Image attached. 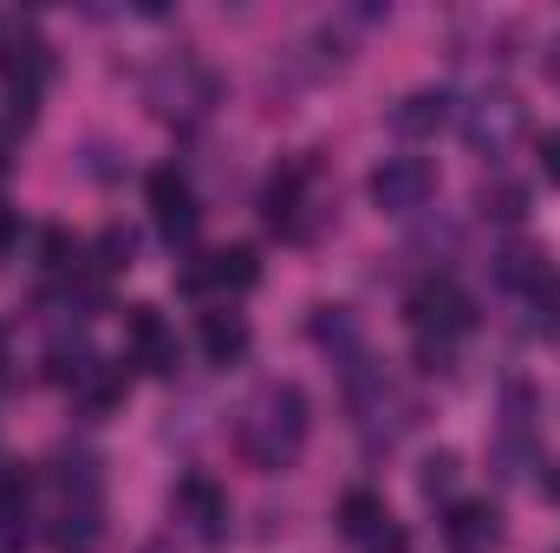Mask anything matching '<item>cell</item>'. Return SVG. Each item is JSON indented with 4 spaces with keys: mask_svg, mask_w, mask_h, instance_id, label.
<instances>
[{
    "mask_svg": "<svg viewBox=\"0 0 560 553\" xmlns=\"http://www.w3.org/2000/svg\"><path fill=\"white\" fill-rule=\"evenodd\" d=\"M306 430H313L306 391H300L293 378H275V385H261V391L242 404V416H235V449H242L261 475H280V469L300 462Z\"/></svg>",
    "mask_w": 560,
    "mask_h": 553,
    "instance_id": "obj_1",
    "label": "cell"
},
{
    "mask_svg": "<svg viewBox=\"0 0 560 553\" xmlns=\"http://www.w3.org/2000/svg\"><path fill=\"white\" fill-rule=\"evenodd\" d=\"M456 131H463V150H469L476 163H502V156L522 143V131H528V105H522L509 85H489V92H476V98L463 105Z\"/></svg>",
    "mask_w": 560,
    "mask_h": 553,
    "instance_id": "obj_2",
    "label": "cell"
},
{
    "mask_svg": "<svg viewBox=\"0 0 560 553\" xmlns=\"http://www.w3.org/2000/svg\"><path fill=\"white\" fill-rule=\"evenodd\" d=\"M430 196H436V163H430V156H385V163L372 169V209H378V215L411 222V215L430 209Z\"/></svg>",
    "mask_w": 560,
    "mask_h": 553,
    "instance_id": "obj_3",
    "label": "cell"
},
{
    "mask_svg": "<svg viewBox=\"0 0 560 553\" xmlns=\"http://www.w3.org/2000/svg\"><path fill=\"white\" fill-rule=\"evenodd\" d=\"M469 326H476V299H469L456 280H423L418 293H411V332H418V339L450 345V339L469 332Z\"/></svg>",
    "mask_w": 560,
    "mask_h": 553,
    "instance_id": "obj_4",
    "label": "cell"
},
{
    "mask_svg": "<svg viewBox=\"0 0 560 553\" xmlns=\"http://www.w3.org/2000/svg\"><path fill=\"white\" fill-rule=\"evenodd\" d=\"M143 196H150V215H156V228L176 242V248H189L196 242V228H202V209H196V189L176 176V169H150V183H143Z\"/></svg>",
    "mask_w": 560,
    "mask_h": 553,
    "instance_id": "obj_5",
    "label": "cell"
},
{
    "mask_svg": "<svg viewBox=\"0 0 560 553\" xmlns=\"http://www.w3.org/2000/svg\"><path fill=\"white\" fill-rule=\"evenodd\" d=\"M46 72H52V46H46L33 26L0 33V79L13 85V98H20V105H33V98H39Z\"/></svg>",
    "mask_w": 560,
    "mask_h": 553,
    "instance_id": "obj_6",
    "label": "cell"
},
{
    "mask_svg": "<svg viewBox=\"0 0 560 553\" xmlns=\"http://www.w3.org/2000/svg\"><path fill=\"white\" fill-rule=\"evenodd\" d=\"M255 280H261L255 248H215V255H196L183 268V286L189 293H248Z\"/></svg>",
    "mask_w": 560,
    "mask_h": 553,
    "instance_id": "obj_7",
    "label": "cell"
},
{
    "mask_svg": "<svg viewBox=\"0 0 560 553\" xmlns=\"http://www.w3.org/2000/svg\"><path fill=\"white\" fill-rule=\"evenodd\" d=\"M125 332H131V358H138L143 372H156V378H176L183 372V345H176V332L163 326L156 306H131L125 313Z\"/></svg>",
    "mask_w": 560,
    "mask_h": 553,
    "instance_id": "obj_8",
    "label": "cell"
},
{
    "mask_svg": "<svg viewBox=\"0 0 560 553\" xmlns=\"http://www.w3.org/2000/svg\"><path fill=\"white\" fill-rule=\"evenodd\" d=\"M150 105L156 111H209L215 105V79L196 66V59H176L150 79Z\"/></svg>",
    "mask_w": 560,
    "mask_h": 553,
    "instance_id": "obj_9",
    "label": "cell"
},
{
    "mask_svg": "<svg viewBox=\"0 0 560 553\" xmlns=\"http://www.w3.org/2000/svg\"><path fill=\"white\" fill-rule=\"evenodd\" d=\"M443 541H450V553H495L502 548V508L495 502H450Z\"/></svg>",
    "mask_w": 560,
    "mask_h": 553,
    "instance_id": "obj_10",
    "label": "cell"
},
{
    "mask_svg": "<svg viewBox=\"0 0 560 553\" xmlns=\"http://www.w3.org/2000/svg\"><path fill=\"white\" fill-rule=\"evenodd\" d=\"M450 118H456V98H450L443 85H418V92H405V98L385 111V125H392L398 138H411V143H418V138H436Z\"/></svg>",
    "mask_w": 560,
    "mask_h": 553,
    "instance_id": "obj_11",
    "label": "cell"
},
{
    "mask_svg": "<svg viewBox=\"0 0 560 553\" xmlns=\"http://www.w3.org/2000/svg\"><path fill=\"white\" fill-rule=\"evenodd\" d=\"M306 183H313V163H287V169H275V183H268V196H261V215H268V228H280V235H306Z\"/></svg>",
    "mask_w": 560,
    "mask_h": 553,
    "instance_id": "obj_12",
    "label": "cell"
},
{
    "mask_svg": "<svg viewBox=\"0 0 560 553\" xmlns=\"http://www.w3.org/2000/svg\"><path fill=\"white\" fill-rule=\"evenodd\" d=\"M170 502H176V515H183L202 541H222V528H229V495H222L209 475H196V469H189V475L176 482V495H170Z\"/></svg>",
    "mask_w": 560,
    "mask_h": 553,
    "instance_id": "obj_13",
    "label": "cell"
},
{
    "mask_svg": "<svg viewBox=\"0 0 560 553\" xmlns=\"http://www.w3.org/2000/svg\"><path fill=\"white\" fill-rule=\"evenodd\" d=\"M46 541H52V553H98V541H105V502H59Z\"/></svg>",
    "mask_w": 560,
    "mask_h": 553,
    "instance_id": "obj_14",
    "label": "cell"
},
{
    "mask_svg": "<svg viewBox=\"0 0 560 553\" xmlns=\"http://www.w3.org/2000/svg\"><path fill=\"white\" fill-rule=\"evenodd\" d=\"M248 319L235 313V306H209L202 313V352H209V365H242L248 358Z\"/></svg>",
    "mask_w": 560,
    "mask_h": 553,
    "instance_id": "obj_15",
    "label": "cell"
},
{
    "mask_svg": "<svg viewBox=\"0 0 560 553\" xmlns=\"http://www.w3.org/2000/svg\"><path fill=\"white\" fill-rule=\"evenodd\" d=\"M385 528H392V508H385V495H372V489H352V495L339 502V534H346V541L372 548Z\"/></svg>",
    "mask_w": 560,
    "mask_h": 553,
    "instance_id": "obj_16",
    "label": "cell"
},
{
    "mask_svg": "<svg viewBox=\"0 0 560 553\" xmlns=\"http://www.w3.org/2000/svg\"><path fill=\"white\" fill-rule=\"evenodd\" d=\"M313 339L339 358V365H352V358H365V345H359V319L346 313V306H319L313 313Z\"/></svg>",
    "mask_w": 560,
    "mask_h": 553,
    "instance_id": "obj_17",
    "label": "cell"
},
{
    "mask_svg": "<svg viewBox=\"0 0 560 553\" xmlns=\"http://www.w3.org/2000/svg\"><path fill=\"white\" fill-rule=\"evenodd\" d=\"M548 274H555V268H548V255H541V248H528V242H515V248H502V255H495V280H502V286L535 293Z\"/></svg>",
    "mask_w": 560,
    "mask_h": 553,
    "instance_id": "obj_18",
    "label": "cell"
},
{
    "mask_svg": "<svg viewBox=\"0 0 560 553\" xmlns=\"http://www.w3.org/2000/svg\"><path fill=\"white\" fill-rule=\"evenodd\" d=\"M125 385H131V372H125V365H105V358H98V372H92V378H85V385H79L72 398H79V404H85L92 416H105V411H118V404H125Z\"/></svg>",
    "mask_w": 560,
    "mask_h": 553,
    "instance_id": "obj_19",
    "label": "cell"
},
{
    "mask_svg": "<svg viewBox=\"0 0 560 553\" xmlns=\"http://www.w3.org/2000/svg\"><path fill=\"white\" fill-rule=\"evenodd\" d=\"M26 502H33V482L20 475V469H7L0 475V541H26Z\"/></svg>",
    "mask_w": 560,
    "mask_h": 553,
    "instance_id": "obj_20",
    "label": "cell"
},
{
    "mask_svg": "<svg viewBox=\"0 0 560 553\" xmlns=\"http://www.w3.org/2000/svg\"><path fill=\"white\" fill-rule=\"evenodd\" d=\"M456 482H463V456H456V449H430V456L418 462L423 502H450V495H456Z\"/></svg>",
    "mask_w": 560,
    "mask_h": 553,
    "instance_id": "obj_21",
    "label": "cell"
},
{
    "mask_svg": "<svg viewBox=\"0 0 560 553\" xmlns=\"http://www.w3.org/2000/svg\"><path fill=\"white\" fill-rule=\"evenodd\" d=\"M476 209H482L489 222H522V215H528V189H522V183H489V189L476 196Z\"/></svg>",
    "mask_w": 560,
    "mask_h": 553,
    "instance_id": "obj_22",
    "label": "cell"
},
{
    "mask_svg": "<svg viewBox=\"0 0 560 553\" xmlns=\"http://www.w3.org/2000/svg\"><path fill=\"white\" fill-rule=\"evenodd\" d=\"M39 268H46V274H79V242H72L66 228H46V235H39Z\"/></svg>",
    "mask_w": 560,
    "mask_h": 553,
    "instance_id": "obj_23",
    "label": "cell"
},
{
    "mask_svg": "<svg viewBox=\"0 0 560 553\" xmlns=\"http://www.w3.org/2000/svg\"><path fill=\"white\" fill-rule=\"evenodd\" d=\"M92 255H98V268H105V274H125V268H131V255H138V235H131V228H105V235L92 242Z\"/></svg>",
    "mask_w": 560,
    "mask_h": 553,
    "instance_id": "obj_24",
    "label": "cell"
},
{
    "mask_svg": "<svg viewBox=\"0 0 560 553\" xmlns=\"http://www.w3.org/2000/svg\"><path fill=\"white\" fill-rule=\"evenodd\" d=\"M528 299H535V313H541L548 326H560V274H548L535 293H528Z\"/></svg>",
    "mask_w": 560,
    "mask_h": 553,
    "instance_id": "obj_25",
    "label": "cell"
},
{
    "mask_svg": "<svg viewBox=\"0 0 560 553\" xmlns=\"http://www.w3.org/2000/svg\"><path fill=\"white\" fill-rule=\"evenodd\" d=\"M13 248H20V209L0 202V255H13Z\"/></svg>",
    "mask_w": 560,
    "mask_h": 553,
    "instance_id": "obj_26",
    "label": "cell"
},
{
    "mask_svg": "<svg viewBox=\"0 0 560 553\" xmlns=\"http://www.w3.org/2000/svg\"><path fill=\"white\" fill-rule=\"evenodd\" d=\"M365 553H411V534H405V528L392 521V528H385V534H378V541H372Z\"/></svg>",
    "mask_w": 560,
    "mask_h": 553,
    "instance_id": "obj_27",
    "label": "cell"
},
{
    "mask_svg": "<svg viewBox=\"0 0 560 553\" xmlns=\"http://www.w3.org/2000/svg\"><path fill=\"white\" fill-rule=\"evenodd\" d=\"M541 176H548V183H560V131H548V138H541Z\"/></svg>",
    "mask_w": 560,
    "mask_h": 553,
    "instance_id": "obj_28",
    "label": "cell"
},
{
    "mask_svg": "<svg viewBox=\"0 0 560 553\" xmlns=\"http://www.w3.org/2000/svg\"><path fill=\"white\" fill-rule=\"evenodd\" d=\"M143 553H170V548H163V541H150V548H143Z\"/></svg>",
    "mask_w": 560,
    "mask_h": 553,
    "instance_id": "obj_29",
    "label": "cell"
}]
</instances>
